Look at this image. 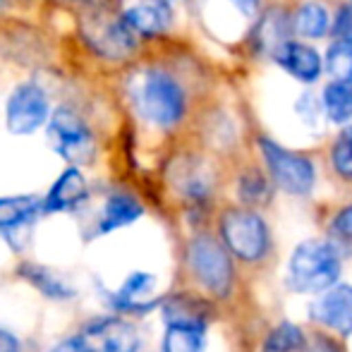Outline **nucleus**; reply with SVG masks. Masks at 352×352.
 Masks as SVG:
<instances>
[{"label": "nucleus", "instance_id": "f257e3e1", "mask_svg": "<svg viewBox=\"0 0 352 352\" xmlns=\"http://www.w3.org/2000/svg\"><path fill=\"white\" fill-rule=\"evenodd\" d=\"M132 98H135L140 116L156 127H173L185 116V91L163 70L144 72L137 79Z\"/></svg>", "mask_w": 352, "mask_h": 352}, {"label": "nucleus", "instance_id": "f03ea898", "mask_svg": "<svg viewBox=\"0 0 352 352\" xmlns=\"http://www.w3.org/2000/svg\"><path fill=\"white\" fill-rule=\"evenodd\" d=\"M340 256L333 242L305 240L290 256V285L297 292H324L338 283Z\"/></svg>", "mask_w": 352, "mask_h": 352}, {"label": "nucleus", "instance_id": "7ed1b4c3", "mask_svg": "<svg viewBox=\"0 0 352 352\" xmlns=\"http://www.w3.org/2000/svg\"><path fill=\"white\" fill-rule=\"evenodd\" d=\"M84 41L103 58L120 60L135 51V32L125 24V19L108 12V8L89 10L79 22Z\"/></svg>", "mask_w": 352, "mask_h": 352}, {"label": "nucleus", "instance_id": "20e7f679", "mask_svg": "<svg viewBox=\"0 0 352 352\" xmlns=\"http://www.w3.org/2000/svg\"><path fill=\"white\" fill-rule=\"evenodd\" d=\"M140 343V331L118 316L91 321L70 338L74 352H137Z\"/></svg>", "mask_w": 352, "mask_h": 352}, {"label": "nucleus", "instance_id": "39448f33", "mask_svg": "<svg viewBox=\"0 0 352 352\" xmlns=\"http://www.w3.org/2000/svg\"><path fill=\"white\" fill-rule=\"evenodd\" d=\"M48 135H51L53 148L67 163H72V168L89 163L96 153V142H94L89 125L70 108H58L53 113Z\"/></svg>", "mask_w": 352, "mask_h": 352}, {"label": "nucleus", "instance_id": "423d86ee", "mask_svg": "<svg viewBox=\"0 0 352 352\" xmlns=\"http://www.w3.org/2000/svg\"><path fill=\"white\" fill-rule=\"evenodd\" d=\"M221 232L228 250L242 261H256L264 256L269 245V230L261 216L245 209H232L223 216Z\"/></svg>", "mask_w": 352, "mask_h": 352}, {"label": "nucleus", "instance_id": "0eeeda50", "mask_svg": "<svg viewBox=\"0 0 352 352\" xmlns=\"http://www.w3.org/2000/svg\"><path fill=\"white\" fill-rule=\"evenodd\" d=\"M259 148L266 158L271 177L283 192L297 197L309 195L311 187H314V166H311L309 158L287 151V148L278 146L271 140H259Z\"/></svg>", "mask_w": 352, "mask_h": 352}, {"label": "nucleus", "instance_id": "6e6552de", "mask_svg": "<svg viewBox=\"0 0 352 352\" xmlns=\"http://www.w3.org/2000/svg\"><path fill=\"white\" fill-rule=\"evenodd\" d=\"M190 266L197 280L213 295L223 297L232 285V264L228 252L213 237H197L190 245Z\"/></svg>", "mask_w": 352, "mask_h": 352}, {"label": "nucleus", "instance_id": "1a4fd4ad", "mask_svg": "<svg viewBox=\"0 0 352 352\" xmlns=\"http://www.w3.org/2000/svg\"><path fill=\"white\" fill-rule=\"evenodd\" d=\"M51 116L48 96L38 84H19L8 101V130L12 135H32Z\"/></svg>", "mask_w": 352, "mask_h": 352}, {"label": "nucleus", "instance_id": "9d476101", "mask_svg": "<svg viewBox=\"0 0 352 352\" xmlns=\"http://www.w3.org/2000/svg\"><path fill=\"white\" fill-rule=\"evenodd\" d=\"M311 316L319 324L338 331L343 336L352 333V285H333L314 302Z\"/></svg>", "mask_w": 352, "mask_h": 352}, {"label": "nucleus", "instance_id": "9b49d317", "mask_svg": "<svg viewBox=\"0 0 352 352\" xmlns=\"http://www.w3.org/2000/svg\"><path fill=\"white\" fill-rule=\"evenodd\" d=\"M89 187L79 168H67L48 190L46 199L41 201L43 213H58V211H72L87 199Z\"/></svg>", "mask_w": 352, "mask_h": 352}, {"label": "nucleus", "instance_id": "f8f14e48", "mask_svg": "<svg viewBox=\"0 0 352 352\" xmlns=\"http://www.w3.org/2000/svg\"><path fill=\"white\" fill-rule=\"evenodd\" d=\"M125 24L135 34H144V36H156L163 34L173 22L170 5L166 0H142L140 5L130 8L122 14Z\"/></svg>", "mask_w": 352, "mask_h": 352}, {"label": "nucleus", "instance_id": "ddd939ff", "mask_svg": "<svg viewBox=\"0 0 352 352\" xmlns=\"http://www.w3.org/2000/svg\"><path fill=\"white\" fill-rule=\"evenodd\" d=\"M276 60L300 82H314L321 74V56L305 43L285 41L276 51Z\"/></svg>", "mask_w": 352, "mask_h": 352}, {"label": "nucleus", "instance_id": "4468645a", "mask_svg": "<svg viewBox=\"0 0 352 352\" xmlns=\"http://www.w3.org/2000/svg\"><path fill=\"white\" fill-rule=\"evenodd\" d=\"M38 213H43L38 197L34 195L0 197V232L10 235V232L19 230V228L29 226L32 221H36Z\"/></svg>", "mask_w": 352, "mask_h": 352}, {"label": "nucleus", "instance_id": "2eb2a0df", "mask_svg": "<svg viewBox=\"0 0 352 352\" xmlns=\"http://www.w3.org/2000/svg\"><path fill=\"white\" fill-rule=\"evenodd\" d=\"M142 204L135 197L125 195V192H118L111 195L103 206L101 221H98V235H108V232L118 230V228H125L130 223H135L137 218H142Z\"/></svg>", "mask_w": 352, "mask_h": 352}, {"label": "nucleus", "instance_id": "dca6fc26", "mask_svg": "<svg viewBox=\"0 0 352 352\" xmlns=\"http://www.w3.org/2000/svg\"><path fill=\"white\" fill-rule=\"evenodd\" d=\"M153 287H156V278L144 271H135L127 276L122 287L116 292V307L130 311H146L153 307Z\"/></svg>", "mask_w": 352, "mask_h": 352}, {"label": "nucleus", "instance_id": "f3484780", "mask_svg": "<svg viewBox=\"0 0 352 352\" xmlns=\"http://www.w3.org/2000/svg\"><path fill=\"white\" fill-rule=\"evenodd\" d=\"M324 111L326 118L338 125L352 120V82H331L324 89Z\"/></svg>", "mask_w": 352, "mask_h": 352}, {"label": "nucleus", "instance_id": "a211bd4d", "mask_svg": "<svg viewBox=\"0 0 352 352\" xmlns=\"http://www.w3.org/2000/svg\"><path fill=\"white\" fill-rule=\"evenodd\" d=\"M254 34H256V43H259L261 51L276 53L283 43L287 41V34H290L285 14L278 12V10H269V12L261 17Z\"/></svg>", "mask_w": 352, "mask_h": 352}, {"label": "nucleus", "instance_id": "6ab92c4d", "mask_svg": "<svg viewBox=\"0 0 352 352\" xmlns=\"http://www.w3.org/2000/svg\"><path fill=\"white\" fill-rule=\"evenodd\" d=\"M329 24H331V14L321 3H314V0H311V3H305L300 10H297L295 32L300 34V36L321 38L326 32H329Z\"/></svg>", "mask_w": 352, "mask_h": 352}, {"label": "nucleus", "instance_id": "aec40b11", "mask_svg": "<svg viewBox=\"0 0 352 352\" xmlns=\"http://www.w3.org/2000/svg\"><path fill=\"white\" fill-rule=\"evenodd\" d=\"M163 352H204V329L201 326H168L163 336Z\"/></svg>", "mask_w": 352, "mask_h": 352}, {"label": "nucleus", "instance_id": "412c9836", "mask_svg": "<svg viewBox=\"0 0 352 352\" xmlns=\"http://www.w3.org/2000/svg\"><path fill=\"white\" fill-rule=\"evenodd\" d=\"M305 333L295 324H280L269 333L264 343V352H300L305 350Z\"/></svg>", "mask_w": 352, "mask_h": 352}, {"label": "nucleus", "instance_id": "4be33fe9", "mask_svg": "<svg viewBox=\"0 0 352 352\" xmlns=\"http://www.w3.org/2000/svg\"><path fill=\"white\" fill-rule=\"evenodd\" d=\"M326 67L336 82H352V38H338L326 53Z\"/></svg>", "mask_w": 352, "mask_h": 352}, {"label": "nucleus", "instance_id": "5701e85b", "mask_svg": "<svg viewBox=\"0 0 352 352\" xmlns=\"http://www.w3.org/2000/svg\"><path fill=\"white\" fill-rule=\"evenodd\" d=\"M22 276H27L43 295L48 297H56V300H65V297H72V287L63 283L60 276L51 274L46 269H38V266H24L22 269Z\"/></svg>", "mask_w": 352, "mask_h": 352}, {"label": "nucleus", "instance_id": "b1692460", "mask_svg": "<svg viewBox=\"0 0 352 352\" xmlns=\"http://www.w3.org/2000/svg\"><path fill=\"white\" fill-rule=\"evenodd\" d=\"M331 163H333L338 175H343L345 180H352V127H345L338 135L333 151H331Z\"/></svg>", "mask_w": 352, "mask_h": 352}, {"label": "nucleus", "instance_id": "393cba45", "mask_svg": "<svg viewBox=\"0 0 352 352\" xmlns=\"http://www.w3.org/2000/svg\"><path fill=\"white\" fill-rule=\"evenodd\" d=\"M295 111H297L300 120L305 122L307 127H311V130H321V127H324L326 111H324V103L319 101V96H316V94H311V91L302 94V96L297 98V103H295Z\"/></svg>", "mask_w": 352, "mask_h": 352}, {"label": "nucleus", "instance_id": "a878e982", "mask_svg": "<svg viewBox=\"0 0 352 352\" xmlns=\"http://www.w3.org/2000/svg\"><path fill=\"white\" fill-rule=\"evenodd\" d=\"M266 197H269V187L259 173H250L240 180V199L245 204H261L266 201Z\"/></svg>", "mask_w": 352, "mask_h": 352}, {"label": "nucleus", "instance_id": "bb28decb", "mask_svg": "<svg viewBox=\"0 0 352 352\" xmlns=\"http://www.w3.org/2000/svg\"><path fill=\"white\" fill-rule=\"evenodd\" d=\"M331 230L340 240H352V206H345L331 223Z\"/></svg>", "mask_w": 352, "mask_h": 352}, {"label": "nucleus", "instance_id": "cd10ccee", "mask_svg": "<svg viewBox=\"0 0 352 352\" xmlns=\"http://www.w3.org/2000/svg\"><path fill=\"white\" fill-rule=\"evenodd\" d=\"M333 32H336V36H338V38H352V8L340 10V14L336 17Z\"/></svg>", "mask_w": 352, "mask_h": 352}, {"label": "nucleus", "instance_id": "c85d7f7f", "mask_svg": "<svg viewBox=\"0 0 352 352\" xmlns=\"http://www.w3.org/2000/svg\"><path fill=\"white\" fill-rule=\"evenodd\" d=\"M17 350H19V340L10 331L0 329V352H17Z\"/></svg>", "mask_w": 352, "mask_h": 352}, {"label": "nucleus", "instance_id": "c756f323", "mask_svg": "<svg viewBox=\"0 0 352 352\" xmlns=\"http://www.w3.org/2000/svg\"><path fill=\"white\" fill-rule=\"evenodd\" d=\"M230 3L235 5L242 14H247V17L256 14V10H259V0H230Z\"/></svg>", "mask_w": 352, "mask_h": 352}, {"label": "nucleus", "instance_id": "7c9ffc66", "mask_svg": "<svg viewBox=\"0 0 352 352\" xmlns=\"http://www.w3.org/2000/svg\"><path fill=\"white\" fill-rule=\"evenodd\" d=\"M340 348H336V343L333 340H329V338H321V345H319V352H338Z\"/></svg>", "mask_w": 352, "mask_h": 352}, {"label": "nucleus", "instance_id": "2f4dec72", "mask_svg": "<svg viewBox=\"0 0 352 352\" xmlns=\"http://www.w3.org/2000/svg\"><path fill=\"white\" fill-rule=\"evenodd\" d=\"M51 352H74L72 350V345H70V340H65V343H60V345H56Z\"/></svg>", "mask_w": 352, "mask_h": 352}]
</instances>
